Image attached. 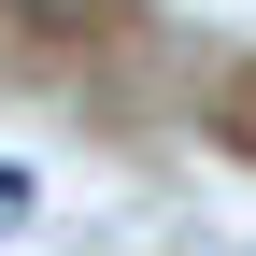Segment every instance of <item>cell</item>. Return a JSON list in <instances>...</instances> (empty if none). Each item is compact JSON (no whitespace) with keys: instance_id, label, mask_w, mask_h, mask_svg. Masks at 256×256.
I'll return each instance as SVG.
<instances>
[{"instance_id":"cell-1","label":"cell","mask_w":256,"mask_h":256,"mask_svg":"<svg viewBox=\"0 0 256 256\" xmlns=\"http://www.w3.org/2000/svg\"><path fill=\"white\" fill-rule=\"evenodd\" d=\"M28 214H43V185H28V171H14V156H0V242H14V228H28Z\"/></svg>"},{"instance_id":"cell-2","label":"cell","mask_w":256,"mask_h":256,"mask_svg":"<svg viewBox=\"0 0 256 256\" xmlns=\"http://www.w3.org/2000/svg\"><path fill=\"white\" fill-rule=\"evenodd\" d=\"M14 14H28V28H100L114 0H14Z\"/></svg>"}]
</instances>
